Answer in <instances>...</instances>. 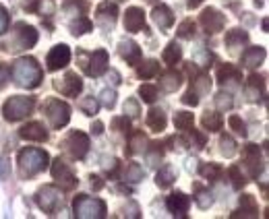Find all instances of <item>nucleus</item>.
I'll list each match as a JSON object with an SVG mask.
<instances>
[{
  "instance_id": "1",
  "label": "nucleus",
  "mask_w": 269,
  "mask_h": 219,
  "mask_svg": "<svg viewBox=\"0 0 269 219\" xmlns=\"http://www.w3.org/2000/svg\"><path fill=\"white\" fill-rule=\"evenodd\" d=\"M11 77H13L15 85H19L23 89H35V87H39L44 73H42V67L37 64L35 58H19L11 69Z\"/></svg>"
},
{
  "instance_id": "2",
  "label": "nucleus",
  "mask_w": 269,
  "mask_h": 219,
  "mask_svg": "<svg viewBox=\"0 0 269 219\" xmlns=\"http://www.w3.org/2000/svg\"><path fill=\"white\" fill-rule=\"evenodd\" d=\"M19 174L23 178H31L37 176L39 172H44L50 163V155L44 149H35V147H27L19 153Z\"/></svg>"
},
{
  "instance_id": "3",
  "label": "nucleus",
  "mask_w": 269,
  "mask_h": 219,
  "mask_svg": "<svg viewBox=\"0 0 269 219\" xmlns=\"http://www.w3.org/2000/svg\"><path fill=\"white\" fill-rule=\"evenodd\" d=\"M73 213L79 219H104L108 215V207H106V203L101 199L79 194L73 201Z\"/></svg>"
},
{
  "instance_id": "4",
  "label": "nucleus",
  "mask_w": 269,
  "mask_h": 219,
  "mask_svg": "<svg viewBox=\"0 0 269 219\" xmlns=\"http://www.w3.org/2000/svg\"><path fill=\"white\" fill-rule=\"evenodd\" d=\"M35 107V99L33 97H25V95H13L5 101L3 105V116L7 122H19L25 116H29Z\"/></svg>"
},
{
  "instance_id": "5",
  "label": "nucleus",
  "mask_w": 269,
  "mask_h": 219,
  "mask_svg": "<svg viewBox=\"0 0 269 219\" xmlns=\"http://www.w3.org/2000/svg\"><path fill=\"white\" fill-rule=\"evenodd\" d=\"M44 114L52 128H65L71 122V105L63 99H48L44 103Z\"/></svg>"
},
{
  "instance_id": "6",
  "label": "nucleus",
  "mask_w": 269,
  "mask_h": 219,
  "mask_svg": "<svg viewBox=\"0 0 269 219\" xmlns=\"http://www.w3.org/2000/svg\"><path fill=\"white\" fill-rule=\"evenodd\" d=\"M37 43V31L35 27L27 25V23H17L15 25V31L7 43V48L11 52H23V50H29Z\"/></svg>"
},
{
  "instance_id": "7",
  "label": "nucleus",
  "mask_w": 269,
  "mask_h": 219,
  "mask_svg": "<svg viewBox=\"0 0 269 219\" xmlns=\"http://www.w3.org/2000/svg\"><path fill=\"white\" fill-rule=\"evenodd\" d=\"M77 60L81 62L79 67L89 75V77H101L108 71V52L106 50H95L93 54L79 52Z\"/></svg>"
},
{
  "instance_id": "8",
  "label": "nucleus",
  "mask_w": 269,
  "mask_h": 219,
  "mask_svg": "<svg viewBox=\"0 0 269 219\" xmlns=\"http://www.w3.org/2000/svg\"><path fill=\"white\" fill-rule=\"evenodd\" d=\"M35 203H37V207H39L44 213L52 215V213H56V209L60 207V203H63V194H60V190H58L56 186L46 184V186H42V188L37 190V194H35Z\"/></svg>"
},
{
  "instance_id": "9",
  "label": "nucleus",
  "mask_w": 269,
  "mask_h": 219,
  "mask_svg": "<svg viewBox=\"0 0 269 219\" xmlns=\"http://www.w3.org/2000/svg\"><path fill=\"white\" fill-rule=\"evenodd\" d=\"M71 62V48L67 43H58V46H54L50 52H48V56H46V64H48V71H60L65 69L67 64Z\"/></svg>"
},
{
  "instance_id": "10",
  "label": "nucleus",
  "mask_w": 269,
  "mask_h": 219,
  "mask_svg": "<svg viewBox=\"0 0 269 219\" xmlns=\"http://www.w3.org/2000/svg\"><path fill=\"white\" fill-rule=\"evenodd\" d=\"M65 147H67V151L71 153L73 159H83L87 155V151H89V137L85 133H81V130H75V133H71L67 137Z\"/></svg>"
},
{
  "instance_id": "11",
  "label": "nucleus",
  "mask_w": 269,
  "mask_h": 219,
  "mask_svg": "<svg viewBox=\"0 0 269 219\" xmlns=\"http://www.w3.org/2000/svg\"><path fill=\"white\" fill-rule=\"evenodd\" d=\"M54 89L60 91V95L65 97H77L83 89V81L77 73H67L60 81H54Z\"/></svg>"
},
{
  "instance_id": "12",
  "label": "nucleus",
  "mask_w": 269,
  "mask_h": 219,
  "mask_svg": "<svg viewBox=\"0 0 269 219\" xmlns=\"http://www.w3.org/2000/svg\"><path fill=\"white\" fill-rule=\"evenodd\" d=\"M201 27L207 31V33H218V31H222L224 29V25H226V15L224 13H220L218 9H205L203 13H201Z\"/></svg>"
},
{
  "instance_id": "13",
  "label": "nucleus",
  "mask_w": 269,
  "mask_h": 219,
  "mask_svg": "<svg viewBox=\"0 0 269 219\" xmlns=\"http://www.w3.org/2000/svg\"><path fill=\"white\" fill-rule=\"evenodd\" d=\"M52 176H54V180H56L58 184H63V188H73L77 184L75 174L71 172V168L67 166L60 157L52 161Z\"/></svg>"
},
{
  "instance_id": "14",
  "label": "nucleus",
  "mask_w": 269,
  "mask_h": 219,
  "mask_svg": "<svg viewBox=\"0 0 269 219\" xmlns=\"http://www.w3.org/2000/svg\"><path fill=\"white\" fill-rule=\"evenodd\" d=\"M125 29H127L129 33H137V31H141V29L147 31L143 9H139V7L127 9V13H125Z\"/></svg>"
},
{
  "instance_id": "15",
  "label": "nucleus",
  "mask_w": 269,
  "mask_h": 219,
  "mask_svg": "<svg viewBox=\"0 0 269 219\" xmlns=\"http://www.w3.org/2000/svg\"><path fill=\"white\" fill-rule=\"evenodd\" d=\"M118 54H120V58L127 60V64H131V67H137L141 62V48L133 39H122L118 43Z\"/></svg>"
},
{
  "instance_id": "16",
  "label": "nucleus",
  "mask_w": 269,
  "mask_h": 219,
  "mask_svg": "<svg viewBox=\"0 0 269 219\" xmlns=\"http://www.w3.org/2000/svg\"><path fill=\"white\" fill-rule=\"evenodd\" d=\"M265 56H267V52H265V48H263V46H253V48H246V50H244V54H242L240 62H242V67H244V69L255 71V69H259V67L263 64Z\"/></svg>"
},
{
  "instance_id": "17",
  "label": "nucleus",
  "mask_w": 269,
  "mask_h": 219,
  "mask_svg": "<svg viewBox=\"0 0 269 219\" xmlns=\"http://www.w3.org/2000/svg\"><path fill=\"white\" fill-rule=\"evenodd\" d=\"M242 159H244V168L249 170V174L253 178H257L261 168H263L261 166V151H259V147L257 145H246L244 153H242Z\"/></svg>"
},
{
  "instance_id": "18",
  "label": "nucleus",
  "mask_w": 269,
  "mask_h": 219,
  "mask_svg": "<svg viewBox=\"0 0 269 219\" xmlns=\"http://www.w3.org/2000/svg\"><path fill=\"white\" fill-rule=\"evenodd\" d=\"M116 17H118V7L114 3H101L95 11V21L106 29L116 23Z\"/></svg>"
},
{
  "instance_id": "19",
  "label": "nucleus",
  "mask_w": 269,
  "mask_h": 219,
  "mask_svg": "<svg viewBox=\"0 0 269 219\" xmlns=\"http://www.w3.org/2000/svg\"><path fill=\"white\" fill-rule=\"evenodd\" d=\"M151 19H153V23H155L161 31H166V29H170V27L174 25V13H172V9H170L168 5H157V7H153Z\"/></svg>"
},
{
  "instance_id": "20",
  "label": "nucleus",
  "mask_w": 269,
  "mask_h": 219,
  "mask_svg": "<svg viewBox=\"0 0 269 219\" xmlns=\"http://www.w3.org/2000/svg\"><path fill=\"white\" fill-rule=\"evenodd\" d=\"M166 207H168V211H170L172 215H184V213L189 211V207H191V196H187L184 192L176 190V192H172V194L168 196Z\"/></svg>"
},
{
  "instance_id": "21",
  "label": "nucleus",
  "mask_w": 269,
  "mask_h": 219,
  "mask_svg": "<svg viewBox=\"0 0 269 219\" xmlns=\"http://www.w3.org/2000/svg\"><path fill=\"white\" fill-rule=\"evenodd\" d=\"M19 135H21V139H25V141H35V143L48 141V130H46L44 124H39V122H27V124L19 130Z\"/></svg>"
},
{
  "instance_id": "22",
  "label": "nucleus",
  "mask_w": 269,
  "mask_h": 219,
  "mask_svg": "<svg viewBox=\"0 0 269 219\" xmlns=\"http://www.w3.org/2000/svg\"><path fill=\"white\" fill-rule=\"evenodd\" d=\"M244 91H246V95H249L251 101H259V99H263V95H265V79L259 77V75H251L249 81H246Z\"/></svg>"
},
{
  "instance_id": "23",
  "label": "nucleus",
  "mask_w": 269,
  "mask_h": 219,
  "mask_svg": "<svg viewBox=\"0 0 269 219\" xmlns=\"http://www.w3.org/2000/svg\"><path fill=\"white\" fill-rule=\"evenodd\" d=\"M259 215V207L255 203V196L251 194H242L240 196V209L236 213H232V217H257Z\"/></svg>"
},
{
  "instance_id": "24",
  "label": "nucleus",
  "mask_w": 269,
  "mask_h": 219,
  "mask_svg": "<svg viewBox=\"0 0 269 219\" xmlns=\"http://www.w3.org/2000/svg\"><path fill=\"white\" fill-rule=\"evenodd\" d=\"M180 85H182V75L176 73V71H168V73L161 75V79H159V87L164 89L166 93H174V91H178Z\"/></svg>"
},
{
  "instance_id": "25",
  "label": "nucleus",
  "mask_w": 269,
  "mask_h": 219,
  "mask_svg": "<svg viewBox=\"0 0 269 219\" xmlns=\"http://www.w3.org/2000/svg\"><path fill=\"white\" fill-rule=\"evenodd\" d=\"M166 124H168V118H166V114H164V110H157V107L149 110V114H147V126H149L153 133H161V130L166 128Z\"/></svg>"
},
{
  "instance_id": "26",
  "label": "nucleus",
  "mask_w": 269,
  "mask_h": 219,
  "mask_svg": "<svg viewBox=\"0 0 269 219\" xmlns=\"http://www.w3.org/2000/svg\"><path fill=\"white\" fill-rule=\"evenodd\" d=\"M161 60H164L168 67L178 64V62L182 60V48H180L176 41H170V43L164 48V52H161Z\"/></svg>"
},
{
  "instance_id": "27",
  "label": "nucleus",
  "mask_w": 269,
  "mask_h": 219,
  "mask_svg": "<svg viewBox=\"0 0 269 219\" xmlns=\"http://www.w3.org/2000/svg\"><path fill=\"white\" fill-rule=\"evenodd\" d=\"M240 79H242L240 71L236 67H232V64H222L218 69V81L222 85H226V83H238Z\"/></svg>"
},
{
  "instance_id": "28",
  "label": "nucleus",
  "mask_w": 269,
  "mask_h": 219,
  "mask_svg": "<svg viewBox=\"0 0 269 219\" xmlns=\"http://www.w3.org/2000/svg\"><path fill=\"white\" fill-rule=\"evenodd\" d=\"M176 180V170L172 166H164V168H159V172L155 174V184L159 188H170Z\"/></svg>"
},
{
  "instance_id": "29",
  "label": "nucleus",
  "mask_w": 269,
  "mask_h": 219,
  "mask_svg": "<svg viewBox=\"0 0 269 219\" xmlns=\"http://www.w3.org/2000/svg\"><path fill=\"white\" fill-rule=\"evenodd\" d=\"M201 124H203V128L209 130V133H218V130H222V126H224V118H222V114H218V112H207V114H203Z\"/></svg>"
},
{
  "instance_id": "30",
  "label": "nucleus",
  "mask_w": 269,
  "mask_h": 219,
  "mask_svg": "<svg viewBox=\"0 0 269 219\" xmlns=\"http://www.w3.org/2000/svg\"><path fill=\"white\" fill-rule=\"evenodd\" d=\"M249 41V33L244 29H230L226 33V46L230 50H236V48H242L244 43Z\"/></svg>"
},
{
  "instance_id": "31",
  "label": "nucleus",
  "mask_w": 269,
  "mask_h": 219,
  "mask_svg": "<svg viewBox=\"0 0 269 219\" xmlns=\"http://www.w3.org/2000/svg\"><path fill=\"white\" fill-rule=\"evenodd\" d=\"M199 174L209 180V182H218L224 174V170L218 166V163H201V168H199Z\"/></svg>"
},
{
  "instance_id": "32",
  "label": "nucleus",
  "mask_w": 269,
  "mask_h": 219,
  "mask_svg": "<svg viewBox=\"0 0 269 219\" xmlns=\"http://www.w3.org/2000/svg\"><path fill=\"white\" fill-rule=\"evenodd\" d=\"M137 75L141 79H153L159 75V62L157 60H145V62H139V69H137Z\"/></svg>"
},
{
  "instance_id": "33",
  "label": "nucleus",
  "mask_w": 269,
  "mask_h": 219,
  "mask_svg": "<svg viewBox=\"0 0 269 219\" xmlns=\"http://www.w3.org/2000/svg\"><path fill=\"white\" fill-rule=\"evenodd\" d=\"M147 145V139L143 133H133L131 135V143H129V149H127V155H137V153H145V147Z\"/></svg>"
},
{
  "instance_id": "34",
  "label": "nucleus",
  "mask_w": 269,
  "mask_h": 219,
  "mask_svg": "<svg viewBox=\"0 0 269 219\" xmlns=\"http://www.w3.org/2000/svg\"><path fill=\"white\" fill-rule=\"evenodd\" d=\"M193 91H195L197 95H207V93L211 91V77H207V75H197V77L193 79Z\"/></svg>"
},
{
  "instance_id": "35",
  "label": "nucleus",
  "mask_w": 269,
  "mask_h": 219,
  "mask_svg": "<svg viewBox=\"0 0 269 219\" xmlns=\"http://www.w3.org/2000/svg\"><path fill=\"white\" fill-rule=\"evenodd\" d=\"M143 178H145V172H143V168L139 166V163H129L127 172H125V180L131 182V184H137V182H141Z\"/></svg>"
},
{
  "instance_id": "36",
  "label": "nucleus",
  "mask_w": 269,
  "mask_h": 219,
  "mask_svg": "<svg viewBox=\"0 0 269 219\" xmlns=\"http://www.w3.org/2000/svg\"><path fill=\"white\" fill-rule=\"evenodd\" d=\"M195 124V116L191 112H176L174 114V126L176 130H189Z\"/></svg>"
},
{
  "instance_id": "37",
  "label": "nucleus",
  "mask_w": 269,
  "mask_h": 219,
  "mask_svg": "<svg viewBox=\"0 0 269 219\" xmlns=\"http://www.w3.org/2000/svg\"><path fill=\"white\" fill-rule=\"evenodd\" d=\"M220 153L224 157H228V159L236 155V141L230 135H222L220 137Z\"/></svg>"
},
{
  "instance_id": "38",
  "label": "nucleus",
  "mask_w": 269,
  "mask_h": 219,
  "mask_svg": "<svg viewBox=\"0 0 269 219\" xmlns=\"http://www.w3.org/2000/svg\"><path fill=\"white\" fill-rule=\"evenodd\" d=\"M195 31H197L195 21H193V19H184V21L178 25L176 35H178L180 39H193V37H195Z\"/></svg>"
},
{
  "instance_id": "39",
  "label": "nucleus",
  "mask_w": 269,
  "mask_h": 219,
  "mask_svg": "<svg viewBox=\"0 0 269 219\" xmlns=\"http://www.w3.org/2000/svg\"><path fill=\"white\" fill-rule=\"evenodd\" d=\"M91 21L89 19H85L83 15L81 17H77V21H73L71 23V33L77 37V35H83V33H87V31H91Z\"/></svg>"
},
{
  "instance_id": "40",
  "label": "nucleus",
  "mask_w": 269,
  "mask_h": 219,
  "mask_svg": "<svg viewBox=\"0 0 269 219\" xmlns=\"http://www.w3.org/2000/svg\"><path fill=\"white\" fill-rule=\"evenodd\" d=\"M79 107H81V112H83L85 116H95L97 110H99V103H97L95 97H83L81 103H79Z\"/></svg>"
},
{
  "instance_id": "41",
  "label": "nucleus",
  "mask_w": 269,
  "mask_h": 219,
  "mask_svg": "<svg viewBox=\"0 0 269 219\" xmlns=\"http://www.w3.org/2000/svg\"><path fill=\"white\" fill-rule=\"evenodd\" d=\"M195 201L199 205V209H209L213 205V194L205 188H197V194H195Z\"/></svg>"
},
{
  "instance_id": "42",
  "label": "nucleus",
  "mask_w": 269,
  "mask_h": 219,
  "mask_svg": "<svg viewBox=\"0 0 269 219\" xmlns=\"http://www.w3.org/2000/svg\"><path fill=\"white\" fill-rule=\"evenodd\" d=\"M234 101H232V95L230 93H218L215 95V107L220 110V112H228V110H232Z\"/></svg>"
},
{
  "instance_id": "43",
  "label": "nucleus",
  "mask_w": 269,
  "mask_h": 219,
  "mask_svg": "<svg viewBox=\"0 0 269 219\" xmlns=\"http://www.w3.org/2000/svg\"><path fill=\"white\" fill-rule=\"evenodd\" d=\"M145 153H147L149 166H157V163L161 161V155H164V151H161V145H159V143H153L151 149H145Z\"/></svg>"
},
{
  "instance_id": "44",
  "label": "nucleus",
  "mask_w": 269,
  "mask_h": 219,
  "mask_svg": "<svg viewBox=\"0 0 269 219\" xmlns=\"http://www.w3.org/2000/svg\"><path fill=\"white\" fill-rule=\"evenodd\" d=\"M125 116L129 118H139L141 116V105H139V99L131 97L125 101Z\"/></svg>"
},
{
  "instance_id": "45",
  "label": "nucleus",
  "mask_w": 269,
  "mask_h": 219,
  "mask_svg": "<svg viewBox=\"0 0 269 219\" xmlns=\"http://www.w3.org/2000/svg\"><path fill=\"white\" fill-rule=\"evenodd\" d=\"M228 176H230V180H232V186L236 188V190H240L244 184H246V178H244V174L240 172V168H236V166H232L230 170H228Z\"/></svg>"
},
{
  "instance_id": "46",
  "label": "nucleus",
  "mask_w": 269,
  "mask_h": 219,
  "mask_svg": "<svg viewBox=\"0 0 269 219\" xmlns=\"http://www.w3.org/2000/svg\"><path fill=\"white\" fill-rule=\"evenodd\" d=\"M99 103H101L104 107H108V110H112V107L116 105V91H114V89H104V91L99 93Z\"/></svg>"
},
{
  "instance_id": "47",
  "label": "nucleus",
  "mask_w": 269,
  "mask_h": 219,
  "mask_svg": "<svg viewBox=\"0 0 269 219\" xmlns=\"http://www.w3.org/2000/svg\"><path fill=\"white\" fill-rule=\"evenodd\" d=\"M139 95L143 97L145 103H153L157 99V87H153V85H141L139 87Z\"/></svg>"
},
{
  "instance_id": "48",
  "label": "nucleus",
  "mask_w": 269,
  "mask_h": 219,
  "mask_svg": "<svg viewBox=\"0 0 269 219\" xmlns=\"http://www.w3.org/2000/svg\"><path fill=\"white\" fill-rule=\"evenodd\" d=\"M228 124H230V128L236 133V135H240V137H246V124H244V120L240 118V116H230L228 118Z\"/></svg>"
},
{
  "instance_id": "49",
  "label": "nucleus",
  "mask_w": 269,
  "mask_h": 219,
  "mask_svg": "<svg viewBox=\"0 0 269 219\" xmlns=\"http://www.w3.org/2000/svg\"><path fill=\"white\" fill-rule=\"evenodd\" d=\"M112 128L118 130V133L129 135V133H131V120H129V116H116V118L112 120Z\"/></svg>"
},
{
  "instance_id": "50",
  "label": "nucleus",
  "mask_w": 269,
  "mask_h": 219,
  "mask_svg": "<svg viewBox=\"0 0 269 219\" xmlns=\"http://www.w3.org/2000/svg\"><path fill=\"white\" fill-rule=\"evenodd\" d=\"M11 25V19H9V11L0 5V35H3Z\"/></svg>"
},
{
  "instance_id": "51",
  "label": "nucleus",
  "mask_w": 269,
  "mask_h": 219,
  "mask_svg": "<svg viewBox=\"0 0 269 219\" xmlns=\"http://www.w3.org/2000/svg\"><path fill=\"white\" fill-rule=\"evenodd\" d=\"M11 176V161L9 157H0V178L7 180Z\"/></svg>"
},
{
  "instance_id": "52",
  "label": "nucleus",
  "mask_w": 269,
  "mask_h": 219,
  "mask_svg": "<svg viewBox=\"0 0 269 219\" xmlns=\"http://www.w3.org/2000/svg\"><path fill=\"white\" fill-rule=\"evenodd\" d=\"M182 103H187V105H193V107H195V105L199 103V95L191 89V91H187V93L182 95Z\"/></svg>"
},
{
  "instance_id": "53",
  "label": "nucleus",
  "mask_w": 269,
  "mask_h": 219,
  "mask_svg": "<svg viewBox=\"0 0 269 219\" xmlns=\"http://www.w3.org/2000/svg\"><path fill=\"white\" fill-rule=\"evenodd\" d=\"M9 81H11V71L5 64H0V89H5Z\"/></svg>"
},
{
  "instance_id": "54",
  "label": "nucleus",
  "mask_w": 269,
  "mask_h": 219,
  "mask_svg": "<svg viewBox=\"0 0 269 219\" xmlns=\"http://www.w3.org/2000/svg\"><path fill=\"white\" fill-rule=\"evenodd\" d=\"M125 215H127V217H135V219H137V217H139V205H137V203H133V201H129V203H127V207H125Z\"/></svg>"
},
{
  "instance_id": "55",
  "label": "nucleus",
  "mask_w": 269,
  "mask_h": 219,
  "mask_svg": "<svg viewBox=\"0 0 269 219\" xmlns=\"http://www.w3.org/2000/svg\"><path fill=\"white\" fill-rule=\"evenodd\" d=\"M106 172H110V174H114L116 172V168H118V159L116 157H110V159H106Z\"/></svg>"
},
{
  "instance_id": "56",
  "label": "nucleus",
  "mask_w": 269,
  "mask_h": 219,
  "mask_svg": "<svg viewBox=\"0 0 269 219\" xmlns=\"http://www.w3.org/2000/svg\"><path fill=\"white\" fill-rule=\"evenodd\" d=\"M189 130H191V135H193V139H195L197 147H205V135H201V133H199V130H195L193 126H191Z\"/></svg>"
},
{
  "instance_id": "57",
  "label": "nucleus",
  "mask_w": 269,
  "mask_h": 219,
  "mask_svg": "<svg viewBox=\"0 0 269 219\" xmlns=\"http://www.w3.org/2000/svg\"><path fill=\"white\" fill-rule=\"evenodd\" d=\"M89 184H91L93 190H101L104 188V180L99 176H89Z\"/></svg>"
},
{
  "instance_id": "58",
  "label": "nucleus",
  "mask_w": 269,
  "mask_h": 219,
  "mask_svg": "<svg viewBox=\"0 0 269 219\" xmlns=\"http://www.w3.org/2000/svg\"><path fill=\"white\" fill-rule=\"evenodd\" d=\"M91 133H93L95 137H99V135L104 133V122H101V120H93V124H91Z\"/></svg>"
},
{
  "instance_id": "59",
  "label": "nucleus",
  "mask_w": 269,
  "mask_h": 219,
  "mask_svg": "<svg viewBox=\"0 0 269 219\" xmlns=\"http://www.w3.org/2000/svg\"><path fill=\"white\" fill-rule=\"evenodd\" d=\"M23 5H25V9L35 11V0H23Z\"/></svg>"
},
{
  "instance_id": "60",
  "label": "nucleus",
  "mask_w": 269,
  "mask_h": 219,
  "mask_svg": "<svg viewBox=\"0 0 269 219\" xmlns=\"http://www.w3.org/2000/svg\"><path fill=\"white\" fill-rule=\"evenodd\" d=\"M110 75H112V83L118 85V83H120V75H118L116 71H110Z\"/></svg>"
},
{
  "instance_id": "61",
  "label": "nucleus",
  "mask_w": 269,
  "mask_h": 219,
  "mask_svg": "<svg viewBox=\"0 0 269 219\" xmlns=\"http://www.w3.org/2000/svg\"><path fill=\"white\" fill-rule=\"evenodd\" d=\"M201 3H203V0H189V7H191V9H195V7H199Z\"/></svg>"
},
{
  "instance_id": "62",
  "label": "nucleus",
  "mask_w": 269,
  "mask_h": 219,
  "mask_svg": "<svg viewBox=\"0 0 269 219\" xmlns=\"http://www.w3.org/2000/svg\"><path fill=\"white\" fill-rule=\"evenodd\" d=\"M195 163H197V159H189V170H191V172L195 170Z\"/></svg>"
},
{
  "instance_id": "63",
  "label": "nucleus",
  "mask_w": 269,
  "mask_h": 219,
  "mask_svg": "<svg viewBox=\"0 0 269 219\" xmlns=\"http://www.w3.org/2000/svg\"><path fill=\"white\" fill-rule=\"evenodd\" d=\"M261 27H263V31L267 33V19H263V21H261Z\"/></svg>"
},
{
  "instance_id": "64",
  "label": "nucleus",
  "mask_w": 269,
  "mask_h": 219,
  "mask_svg": "<svg viewBox=\"0 0 269 219\" xmlns=\"http://www.w3.org/2000/svg\"><path fill=\"white\" fill-rule=\"evenodd\" d=\"M147 3H155V0H147Z\"/></svg>"
}]
</instances>
